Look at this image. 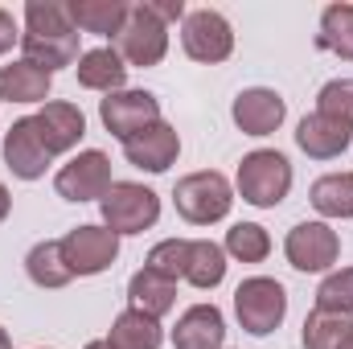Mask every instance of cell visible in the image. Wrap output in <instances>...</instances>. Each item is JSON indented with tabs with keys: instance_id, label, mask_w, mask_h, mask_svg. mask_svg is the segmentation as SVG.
<instances>
[{
	"instance_id": "34",
	"label": "cell",
	"mask_w": 353,
	"mask_h": 349,
	"mask_svg": "<svg viewBox=\"0 0 353 349\" xmlns=\"http://www.w3.org/2000/svg\"><path fill=\"white\" fill-rule=\"evenodd\" d=\"M17 41H21V33H17V21H12V12H4V8H0V54H8Z\"/></svg>"
},
{
	"instance_id": "31",
	"label": "cell",
	"mask_w": 353,
	"mask_h": 349,
	"mask_svg": "<svg viewBox=\"0 0 353 349\" xmlns=\"http://www.w3.org/2000/svg\"><path fill=\"white\" fill-rule=\"evenodd\" d=\"M316 111L329 115V119H337V123H345V128H353V79L325 83L321 94H316Z\"/></svg>"
},
{
	"instance_id": "37",
	"label": "cell",
	"mask_w": 353,
	"mask_h": 349,
	"mask_svg": "<svg viewBox=\"0 0 353 349\" xmlns=\"http://www.w3.org/2000/svg\"><path fill=\"white\" fill-rule=\"evenodd\" d=\"M0 349H12V341H8V333L0 329Z\"/></svg>"
},
{
	"instance_id": "19",
	"label": "cell",
	"mask_w": 353,
	"mask_h": 349,
	"mask_svg": "<svg viewBox=\"0 0 353 349\" xmlns=\"http://www.w3.org/2000/svg\"><path fill=\"white\" fill-rule=\"evenodd\" d=\"M66 8L79 33H99V37H119L132 12V4L123 0H70Z\"/></svg>"
},
{
	"instance_id": "38",
	"label": "cell",
	"mask_w": 353,
	"mask_h": 349,
	"mask_svg": "<svg viewBox=\"0 0 353 349\" xmlns=\"http://www.w3.org/2000/svg\"><path fill=\"white\" fill-rule=\"evenodd\" d=\"M341 349H353V333H350V341H345V346H341Z\"/></svg>"
},
{
	"instance_id": "21",
	"label": "cell",
	"mask_w": 353,
	"mask_h": 349,
	"mask_svg": "<svg viewBox=\"0 0 353 349\" xmlns=\"http://www.w3.org/2000/svg\"><path fill=\"white\" fill-rule=\"evenodd\" d=\"M54 87V74H46L33 62H8L0 66V99L4 103H46Z\"/></svg>"
},
{
	"instance_id": "10",
	"label": "cell",
	"mask_w": 353,
	"mask_h": 349,
	"mask_svg": "<svg viewBox=\"0 0 353 349\" xmlns=\"http://www.w3.org/2000/svg\"><path fill=\"white\" fill-rule=\"evenodd\" d=\"M62 255H66L74 275H99L119 259V235L107 230V226H90V222L74 226L62 239Z\"/></svg>"
},
{
	"instance_id": "15",
	"label": "cell",
	"mask_w": 353,
	"mask_h": 349,
	"mask_svg": "<svg viewBox=\"0 0 353 349\" xmlns=\"http://www.w3.org/2000/svg\"><path fill=\"white\" fill-rule=\"evenodd\" d=\"M226 346V321L218 304H193L176 317L173 349H222Z\"/></svg>"
},
{
	"instance_id": "32",
	"label": "cell",
	"mask_w": 353,
	"mask_h": 349,
	"mask_svg": "<svg viewBox=\"0 0 353 349\" xmlns=\"http://www.w3.org/2000/svg\"><path fill=\"white\" fill-rule=\"evenodd\" d=\"M185 263H189V239H165L148 251L144 267H152L165 279H185Z\"/></svg>"
},
{
	"instance_id": "6",
	"label": "cell",
	"mask_w": 353,
	"mask_h": 349,
	"mask_svg": "<svg viewBox=\"0 0 353 349\" xmlns=\"http://www.w3.org/2000/svg\"><path fill=\"white\" fill-rule=\"evenodd\" d=\"M181 46L193 62H226L234 54V29L218 8H193L181 21Z\"/></svg>"
},
{
	"instance_id": "36",
	"label": "cell",
	"mask_w": 353,
	"mask_h": 349,
	"mask_svg": "<svg viewBox=\"0 0 353 349\" xmlns=\"http://www.w3.org/2000/svg\"><path fill=\"white\" fill-rule=\"evenodd\" d=\"M83 349H111V346H107V341H87Z\"/></svg>"
},
{
	"instance_id": "17",
	"label": "cell",
	"mask_w": 353,
	"mask_h": 349,
	"mask_svg": "<svg viewBox=\"0 0 353 349\" xmlns=\"http://www.w3.org/2000/svg\"><path fill=\"white\" fill-rule=\"evenodd\" d=\"M21 58L41 66L46 74L62 70V66H74L83 54H79V33H21Z\"/></svg>"
},
{
	"instance_id": "24",
	"label": "cell",
	"mask_w": 353,
	"mask_h": 349,
	"mask_svg": "<svg viewBox=\"0 0 353 349\" xmlns=\"http://www.w3.org/2000/svg\"><path fill=\"white\" fill-rule=\"evenodd\" d=\"M308 201L325 218H353V173H325L312 181Z\"/></svg>"
},
{
	"instance_id": "35",
	"label": "cell",
	"mask_w": 353,
	"mask_h": 349,
	"mask_svg": "<svg viewBox=\"0 0 353 349\" xmlns=\"http://www.w3.org/2000/svg\"><path fill=\"white\" fill-rule=\"evenodd\" d=\"M8 210H12V197H8V189H4V185H0V222H4V218H8Z\"/></svg>"
},
{
	"instance_id": "29",
	"label": "cell",
	"mask_w": 353,
	"mask_h": 349,
	"mask_svg": "<svg viewBox=\"0 0 353 349\" xmlns=\"http://www.w3.org/2000/svg\"><path fill=\"white\" fill-rule=\"evenodd\" d=\"M25 33H79L70 8L62 0H29L25 4Z\"/></svg>"
},
{
	"instance_id": "12",
	"label": "cell",
	"mask_w": 353,
	"mask_h": 349,
	"mask_svg": "<svg viewBox=\"0 0 353 349\" xmlns=\"http://www.w3.org/2000/svg\"><path fill=\"white\" fill-rule=\"evenodd\" d=\"M123 157H128V165H136L144 173H169L181 157V136L173 123L161 119V123L136 132L132 140H123Z\"/></svg>"
},
{
	"instance_id": "2",
	"label": "cell",
	"mask_w": 353,
	"mask_h": 349,
	"mask_svg": "<svg viewBox=\"0 0 353 349\" xmlns=\"http://www.w3.org/2000/svg\"><path fill=\"white\" fill-rule=\"evenodd\" d=\"M234 181H239V193H243L247 206H255V210H275V206L288 197V189H292V165H288V157L275 152V148H255V152L243 157Z\"/></svg>"
},
{
	"instance_id": "20",
	"label": "cell",
	"mask_w": 353,
	"mask_h": 349,
	"mask_svg": "<svg viewBox=\"0 0 353 349\" xmlns=\"http://www.w3.org/2000/svg\"><path fill=\"white\" fill-rule=\"evenodd\" d=\"M128 300H132L136 312L161 321L165 312H173V304H176V279L157 275L152 267H140V271L128 279Z\"/></svg>"
},
{
	"instance_id": "8",
	"label": "cell",
	"mask_w": 353,
	"mask_h": 349,
	"mask_svg": "<svg viewBox=\"0 0 353 349\" xmlns=\"http://www.w3.org/2000/svg\"><path fill=\"white\" fill-rule=\"evenodd\" d=\"M283 255L296 271H329L341 259V239L329 222H296L283 239Z\"/></svg>"
},
{
	"instance_id": "13",
	"label": "cell",
	"mask_w": 353,
	"mask_h": 349,
	"mask_svg": "<svg viewBox=\"0 0 353 349\" xmlns=\"http://www.w3.org/2000/svg\"><path fill=\"white\" fill-rule=\"evenodd\" d=\"M230 115H234V123H239L243 136H271L283 123L288 103H283L279 90H271V87H247L234 94Z\"/></svg>"
},
{
	"instance_id": "30",
	"label": "cell",
	"mask_w": 353,
	"mask_h": 349,
	"mask_svg": "<svg viewBox=\"0 0 353 349\" xmlns=\"http://www.w3.org/2000/svg\"><path fill=\"white\" fill-rule=\"evenodd\" d=\"M316 308L353 317V267L329 271V275L321 279V288H316Z\"/></svg>"
},
{
	"instance_id": "1",
	"label": "cell",
	"mask_w": 353,
	"mask_h": 349,
	"mask_svg": "<svg viewBox=\"0 0 353 349\" xmlns=\"http://www.w3.org/2000/svg\"><path fill=\"white\" fill-rule=\"evenodd\" d=\"M173 201H176V214L189 226H210V222H222L230 214L234 189L218 169H201V173H189L176 181Z\"/></svg>"
},
{
	"instance_id": "28",
	"label": "cell",
	"mask_w": 353,
	"mask_h": 349,
	"mask_svg": "<svg viewBox=\"0 0 353 349\" xmlns=\"http://www.w3.org/2000/svg\"><path fill=\"white\" fill-rule=\"evenodd\" d=\"M226 255H234L239 263H263L271 255V235H267L259 222H234L226 230V243H222Z\"/></svg>"
},
{
	"instance_id": "25",
	"label": "cell",
	"mask_w": 353,
	"mask_h": 349,
	"mask_svg": "<svg viewBox=\"0 0 353 349\" xmlns=\"http://www.w3.org/2000/svg\"><path fill=\"white\" fill-rule=\"evenodd\" d=\"M185 279L201 292L218 288L226 279V251L210 239H189V263H185Z\"/></svg>"
},
{
	"instance_id": "9",
	"label": "cell",
	"mask_w": 353,
	"mask_h": 349,
	"mask_svg": "<svg viewBox=\"0 0 353 349\" xmlns=\"http://www.w3.org/2000/svg\"><path fill=\"white\" fill-rule=\"evenodd\" d=\"M111 185H115V181H111V161H107V152H99V148L79 152L70 165H62L58 177H54V189H58V197H66V201H103Z\"/></svg>"
},
{
	"instance_id": "14",
	"label": "cell",
	"mask_w": 353,
	"mask_h": 349,
	"mask_svg": "<svg viewBox=\"0 0 353 349\" xmlns=\"http://www.w3.org/2000/svg\"><path fill=\"white\" fill-rule=\"evenodd\" d=\"M50 161H54V157L46 152V144H41V136H37V128H33V115L12 119V128L4 132V165L12 169V177L37 181V177H46Z\"/></svg>"
},
{
	"instance_id": "3",
	"label": "cell",
	"mask_w": 353,
	"mask_h": 349,
	"mask_svg": "<svg viewBox=\"0 0 353 349\" xmlns=\"http://www.w3.org/2000/svg\"><path fill=\"white\" fill-rule=\"evenodd\" d=\"M234 317L251 337H267L288 317V292L271 275H251L234 288Z\"/></svg>"
},
{
	"instance_id": "16",
	"label": "cell",
	"mask_w": 353,
	"mask_h": 349,
	"mask_svg": "<svg viewBox=\"0 0 353 349\" xmlns=\"http://www.w3.org/2000/svg\"><path fill=\"white\" fill-rule=\"evenodd\" d=\"M350 140H353V128L329 119V115H321V111L304 115L300 128H296V144H300V152H308L312 161H333V157H341V152L350 148Z\"/></svg>"
},
{
	"instance_id": "33",
	"label": "cell",
	"mask_w": 353,
	"mask_h": 349,
	"mask_svg": "<svg viewBox=\"0 0 353 349\" xmlns=\"http://www.w3.org/2000/svg\"><path fill=\"white\" fill-rule=\"evenodd\" d=\"M152 12L169 25V21H185V0H148Z\"/></svg>"
},
{
	"instance_id": "11",
	"label": "cell",
	"mask_w": 353,
	"mask_h": 349,
	"mask_svg": "<svg viewBox=\"0 0 353 349\" xmlns=\"http://www.w3.org/2000/svg\"><path fill=\"white\" fill-rule=\"evenodd\" d=\"M33 128H37L46 152L58 157V152L79 148V140L87 136V115H83L74 103H66V99H50V103H41V111L33 115Z\"/></svg>"
},
{
	"instance_id": "23",
	"label": "cell",
	"mask_w": 353,
	"mask_h": 349,
	"mask_svg": "<svg viewBox=\"0 0 353 349\" xmlns=\"http://www.w3.org/2000/svg\"><path fill=\"white\" fill-rule=\"evenodd\" d=\"M25 271H29V279H33L37 288H66V283L74 279L70 263H66V255H62V239L37 243V247L25 255Z\"/></svg>"
},
{
	"instance_id": "5",
	"label": "cell",
	"mask_w": 353,
	"mask_h": 349,
	"mask_svg": "<svg viewBox=\"0 0 353 349\" xmlns=\"http://www.w3.org/2000/svg\"><path fill=\"white\" fill-rule=\"evenodd\" d=\"M115 50L128 66H161L169 54V25L152 12V4H132L128 25L115 37Z\"/></svg>"
},
{
	"instance_id": "18",
	"label": "cell",
	"mask_w": 353,
	"mask_h": 349,
	"mask_svg": "<svg viewBox=\"0 0 353 349\" xmlns=\"http://www.w3.org/2000/svg\"><path fill=\"white\" fill-rule=\"evenodd\" d=\"M79 87L87 90H103V94H115V90H123L128 83V62L119 58V50L115 46H99V50H87L83 58H79Z\"/></svg>"
},
{
	"instance_id": "26",
	"label": "cell",
	"mask_w": 353,
	"mask_h": 349,
	"mask_svg": "<svg viewBox=\"0 0 353 349\" xmlns=\"http://www.w3.org/2000/svg\"><path fill=\"white\" fill-rule=\"evenodd\" d=\"M350 333H353V317L312 308V312H308V321H304L300 341H304V349H341L345 341H350Z\"/></svg>"
},
{
	"instance_id": "4",
	"label": "cell",
	"mask_w": 353,
	"mask_h": 349,
	"mask_svg": "<svg viewBox=\"0 0 353 349\" xmlns=\"http://www.w3.org/2000/svg\"><path fill=\"white\" fill-rule=\"evenodd\" d=\"M103 210V226L115 230V235H144L157 226L161 218V197L140 185V181H115L107 189V197L99 201Z\"/></svg>"
},
{
	"instance_id": "7",
	"label": "cell",
	"mask_w": 353,
	"mask_h": 349,
	"mask_svg": "<svg viewBox=\"0 0 353 349\" xmlns=\"http://www.w3.org/2000/svg\"><path fill=\"white\" fill-rule=\"evenodd\" d=\"M99 119L115 140H132L136 132L161 123V99L152 90H115L99 99Z\"/></svg>"
},
{
	"instance_id": "22",
	"label": "cell",
	"mask_w": 353,
	"mask_h": 349,
	"mask_svg": "<svg viewBox=\"0 0 353 349\" xmlns=\"http://www.w3.org/2000/svg\"><path fill=\"white\" fill-rule=\"evenodd\" d=\"M165 333H161V321L157 317H144L136 308L119 312L111 333H107V346L111 349H161Z\"/></svg>"
},
{
	"instance_id": "27",
	"label": "cell",
	"mask_w": 353,
	"mask_h": 349,
	"mask_svg": "<svg viewBox=\"0 0 353 349\" xmlns=\"http://www.w3.org/2000/svg\"><path fill=\"white\" fill-rule=\"evenodd\" d=\"M316 46L353 62V4H329L321 12V33H316Z\"/></svg>"
}]
</instances>
